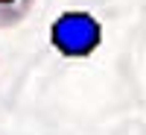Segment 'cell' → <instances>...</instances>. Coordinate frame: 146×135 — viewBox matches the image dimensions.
<instances>
[{
  "label": "cell",
  "mask_w": 146,
  "mask_h": 135,
  "mask_svg": "<svg viewBox=\"0 0 146 135\" xmlns=\"http://www.w3.org/2000/svg\"><path fill=\"white\" fill-rule=\"evenodd\" d=\"M50 44L67 59H85L102 44V27L88 12L70 9L50 27Z\"/></svg>",
  "instance_id": "1"
},
{
  "label": "cell",
  "mask_w": 146,
  "mask_h": 135,
  "mask_svg": "<svg viewBox=\"0 0 146 135\" xmlns=\"http://www.w3.org/2000/svg\"><path fill=\"white\" fill-rule=\"evenodd\" d=\"M38 0H0V30H12L29 18Z\"/></svg>",
  "instance_id": "2"
}]
</instances>
